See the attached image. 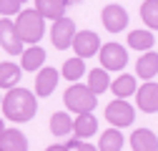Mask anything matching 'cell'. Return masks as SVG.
I'll return each mask as SVG.
<instances>
[{"mask_svg":"<svg viewBox=\"0 0 158 151\" xmlns=\"http://www.w3.org/2000/svg\"><path fill=\"white\" fill-rule=\"evenodd\" d=\"M0 108H3L5 119H10L13 123H25L38 113V96L28 88H10L3 101H0Z\"/></svg>","mask_w":158,"mask_h":151,"instance_id":"obj_1","label":"cell"},{"mask_svg":"<svg viewBox=\"0 0 158 151\" xmlns=\"http://www.w3.org/2000/svg\"><path fill=\"white\" fill-rule=\"evenodd\" d=\"M15 30H18V35H20V41L25 45H35L45 33V18L35 8L20 10L18 13V20H15Z\"/></svg>","mask_w":158,"mask_h":151,"instance_id":"obj_2","label":"cell"},{"mask_svg":"<svg viewBox=\"0 0 158 151\" xmlns=\"http://www.w3.org/2000/svg\"><path fill=\"white\" fill-rule=\"evenodd\" d=\"M63 103L68 111L73 113H93L95 103H98V96L88 88V86H81V83H73L68 86V91L63 93Z\"/></svg>","mask_w":158,"mask_h":151,"instance_id":"obj_3","label":"cell"},{"mask_svg":"<svg viewBox=\"0 0 158 151\" xmlns=\"http://www.w3.org/2000/svg\"><path fill=\"white\" fill-rule=\"evenodd\" d=\"M106 121L113 126V128H126V126H133L135 121V108L123 101V98H115L106 106Z\"/></svg>","mask_w":158,"mask_h":151,"instance_id":"obj_4","label":"cell"},{"mask_svg":"<svg viewBox=\"0 0 158 151\" xmlns=\"http://www.w3.org/2000/svg\"><path fill=\"white\" fill-rule=\"evenodd\" d=\"M98 55H101V66L106 71H123L128 66V50L121 43H106V45H101Z\"/></svg>","mask_w":158,"mask_h":151,"instance_id":"obj_5","label":"cell"},{"mask_svg":"<svg viewBox=\"0 0 158 151\" xmlns=\"http://www.w3.org/2000/svg\"><path fill=\"white\" fill-rule=\"evenodd\" d=\"M101 38H98V33L95 30H78L75 33V38H73V50H75V55L78 58H93V55L101 50Z\"/></svg>","mask_w":158,"mask_h":151,"instance_id":"obj_6","label":"cell"},{"mask_svg":"<svg viewBox=\"0 0 158 151\" xmlns=\"http://www.w3.org/2000/svg\"><path fill=\"white\" fill-rule=\"evenodd\" d=\"M75 23L70 18H60V20H53V28H50V43L58 48V50H65L73 45V38H75Z\"/></svg>","mask_w":158,"mask_h":151,"instance_id":"obj_7","label":"cell"},{"mask_svg":"<svg viewBox=\"0 0 158 151\" xmlns=\"http://www.w3.org/2000/svg\"><path fill=\"white\" fill-rule=\"evenodd\" d=\"M0 45H3V50L5 53H10V55H23V41H20V35H18V30H15V23L10 20V18H3L0 20Z\"/></svg>","mask_w":158,"mask_h":151,"instance_id":"obj_8","label":"cell"},{"mask_svg":"<svg viewBox=\"0 0 158 151\" xmlns=\"http://www.w3.org/2000/svg\"><path fill=\"white\" fill-rule=\"evenodd\" d=\"M101 20H103L106 30H110V33H121V30H126V25H128V10H126L123 5H118V3H110V5L103 8Z\"/></svg>","mask_w":158,"mask_h":151,"instance_id":"obj_9","label":"cell"},{"mask_svg":"<svg viewBox=\"0 0 158 151\" xmlns=\"http://www.w3.org/2000/svg\"><path fill=\"white\" fill-rule=\"evenodd\" d=\"M58 78H60V73H58L55 68L43 66L40 71H38V76H35V96H40V98L53 96V91L58 86Z\"/></svg>","mask_w":158,"mask_h":151,"instance_id":"obj_10","label":"cell"},{"mask_svg":"<svg viewBox=\"0 0 158 151\" xmlns=\"http://www.w3.org/2000/svg\"><path fill=\"white\" fill-rule=\"evenodd\" d=\"M135 101H138V108L146 111V113H158V83L153 81H146L135 93Z\"/></svg>","mask_w":158,"mask_h":151,"instance_id":"obj_11","label":"cell"},{"mask_svg":"<svg viewBox=\"0 0 158 151\" xmlns=\"http://www.w3.org/2000/svg\"><path fill=\"white\" fill-rule=\"evenodd\" d=\"M68 5H70V0H35V10L45 20H60V18H65Z\"/></svg>","mask_w":158,"mask_h":151,"instance_id":"obj_12","label":"cell"},{"mask_svg":"<svg viewBox=\"0 0 158 151\" xmlns=\"http://www.w3.org/2000/svg\"><path fill=\"white\" fill-rule=\"evenodd\" d=\"M0 151H28V139L20 128H5L0 134Z\"/></svg>","mask_w":158,"mask_h":151,"instance_id":"obj_13","label":"cell"},{"mask_svg":"<svg viewBox=\"0 0 158 151\" xmlns=\"http://www.w3.org/2000/svg\"><path fill=\"white\" fill-rule=\"evenodd\" d=\"M156 73H158V53L156 50H146L135 63V76L143 78V81H153Z\"/></svg>","mask_w":158,"mask_h":151,"instance_id":"obj_14","label":"cell"},{"mask_svg":"<svg viewBox=\"0 0 158 151\" xmlns=\"http://www.w3.org/2000/svg\"><path fill=\"white\" fill-rule=\"evenodd\" d=\"M133 151H158V136L151 128H135L131 136Z\"/></svg>","mask_w":158,"mask_h":151,"instance_id":"obj_15","label":"cell"},{"mask_svg":"<svg viewBox=\"0 0 158 151\" xmlns=\"http://www.w3.org/2000/svg\"><path fill=\"white\" fill-rule=\"evenodd\" d=\"M98 131V121H95V116L93 113H78L75 116V121H73V134H75V139H90L93 134Z\"/></svg>","mask_w":158,"mask_h":151,"instance_id":"obj_16","label":"cell"},{"mask_svg":"<svg viewBox=\"0 0 158 151\" xmlns=\"http://www.w3.org/2000/svg\"><path fill=\"white\" fill-rule=\"evenodd\" d=\"M43 63H45V50L40 48V45H30V48H25L23 50V55H20V68L23 71H40L43 68Z\"/></svg>","mask_w":158,"mask_h":151,"instance_id":"obj_17","label":"cell"},{"mask_svg":"<svg viewBox=\"0 0 158 151\" xmlns=\"http://www.w3.org/2000/svg\"><path fill=\"white\" fill-rule=\"evenodd\" d=\"M20 76H23V68L15 66L10 61H3L0 63V88H15L18 83H20Z\"/></svg>","mask_w":158,"mask_h":151,"instance_id":"obj_18","label":"cell"},{"mask_svg":"<svg viewBox=\"0 0 158 151\" xmlns=\"http://www.w3.org/2000/svg\"><path fill=\"white\" fill-rule=\"evenodd\" d=\"M110 88H113V96L115 98H128V96H133V91L138 88V83H135V76H131V73H123V76H118V78L110 83Z\"/></svg>","mask_w":158,"mask_h":151,"instance_id":"obj_19","label":"cell"},{"mask_svg":"<svg viewBox=\"0 0 158 151\" xmlns=\"http://www.w3.org/2000/svg\"><path fill=\"white\" fill-rule=\"evenodd\" d=\"M123 149V134L121 128H108L101 134V141H98V151H121Z\"/></svg>","mask_w":158,"mask_h":151,"instance_id":"obj_20","label":"cell"},{"mask_svg":"<svg viewBox=\"0 0 158 151\" xmlns=\"http://www.w3.org/2000/svg\"><path fill=\"white\" fill-rule=\"evenodd\" d=\"M128 45L133 48V50H153V45H156V38H153V33L151 30H131L128 33Z\"/></svg>","mask_w":158,"mask_h":151,"instance_id":"obj_21","label":"cell"},{"mask_svg":"<svg viewBox=\"0 0 158 151\" xmlns=\"http://www.w3.org/2000/svg\"><path fill=\"white\" fill-rule=\"evenodd\" d=\"M88 88L95 93H103V91H108L110 88V76H108V71L106 68H93L90 73H88Z\"/></svg>","mask_w":158,"mask_h":151,"instance_id":"obj_22","label":"cell"},{"mask_svg":"<svg viewBox=\"0 0 158 151\" xmlns=\"http://www.w3.org/2000/svg\"><path fill=\"white\" fill-rule=\"evenodd\" d=\"M50 131H53V136H65L73 131V119L68 116L65 111H58L50 116Z\"/></svg>","mask_w":158,"mask_h":151,"instance_id":"obj_23","label":"cell"},{"mask_svg":"<svg viewBox=\"0 0 158 151\" xmlns=\"http://www.w3.org/2000/svg\"><path fill=\"white\" fill-rule=\"evenodd\" d=\"M63 78L65 81H70V83H78V78H81V76L85 73V63H83V58H68L65 63H63Z\"/></svg>","mask_w":158,"mask_h":151,"instance_id":"obj_24","label":"cell"},{"mask_svg":"<svg viewBox=\"0 0 158 151\" xmlns=\"http://www.w3.org/2000/svg\"><path fill=\"white\" fill-rule=\"evenodd\" d=\"M141 20L151 30H158V0H146L141 5Z\"/></svg>","mask_w":158,"mask_h":151,"instance_id":"obj_25","label":"cell"},{"mask_svg":"<svg viewBox=\"0 0 158 151\" xmlns=\"http://www.w3.org/2000/svg\"><path fill=\"white\" fill-rule=\"evenodd\" d=\"M28 0H0V15L3 18H10V15H18L23 10V5Z\"/></svg>","mask_w":158,"mask_h":151,"instance_id":"obj_26","label":"cell"},{"mask_svg":"<svg viewBox=\"0 0 158 151\" xmlns=\"http://www.w3.org/2000/svg\"><path fill=\"white\" fill-rule=\"evenodd\" d=\"M65 146H68V151H70V149H75V151H98V146H93V144H88V141H81V139H70Z\"/></svg>","mask_w":158,"mask_h":151,"instance_id":"obj_27","label":"cell"},{"mask_svg":"<svg viewBox=\"0 0 158 151\" xmlns=\"http://www.w3.org/2000/svg\"><path fill=\"white\" fill-rule=\"evenodd\" d=\"M45 151H68V146L65 144H55V146H48Z\"/></svg>","mask_w":158,"mask_h":151,"instance_id":"obj_28","label":"cell"},{"mask_svg":"<svg viewBox=\"0 0 158 151\" xmlns=\"http://www.w3.org/2000/svg\"><path fill=\"white\" fill-rule=\"evenodd\" d=\"M3 131H5V126H3V119H0V134H3Z\"/></svg>","mask_w":158,"mask_h":151,"instance_id":"obj_29","label":"cell"},{"mask_svg":"<svg viewBox=\"0 0 158 151\" xmlns=\"http://www.w3.org/2000/svg\"><path fill=\"white\" fill-rule=\"evenodd\" d=\"M0 101H3V96H0Z\"/></svg>","mask_w":158,"mask_h":151,"instance_id":"obj_30","label":"cell"}]
</instances>
